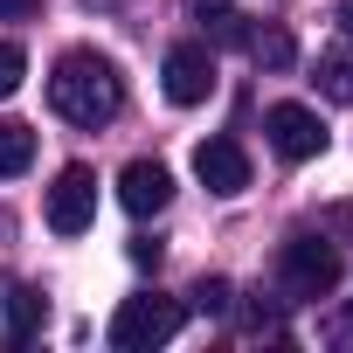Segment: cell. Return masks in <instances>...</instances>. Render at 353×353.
<instances>
[{
    "label": "cell",
    "instance_id": "obj_1",
    "mask_svg": "<svg viewBox=\"0 0 353 353\" xmlns=\"http://www.w3.org/2000/svg\"><path fill=\"white\" fill-rule=\"evenodd\" d=\"M49 104H56V118L97 132V125H111V118L125 111V77H118L97 49H70V56H56V70H49Z\"/></svg>",
    "mask_w": 353,
    "mask_h": 353
},
{
    "label": "cell",
    "instance_id": "obj_2",
    "mask_svg": "<svg viewBox=\"0 0 353 353\" xmlns=\"http://www.w3.org/2000/svg\"><path fill=\"white\" fill-rule=\"evenodd\" d=\"M277 284H284V298H298V305L332 298V291H339V250H332L325 236H291V243L277 250Z\"/></svg>",
    "mask_w": 353,
    "mask_h": 353
},
{
    "label": "cell",
    "instance_id": "obj_3",
    "mask_svg": "<svg viewBox=\"0 0 353 353\" xmlns=\"http://www.w3.org/2000/svg\"><path fill=\"white\" fill-rule=\"evenodd\" d=\"M181 325H188V305L181 298H125L111 312V346L118 353H145V346H166Z\"/></svg>",
    "mask_w": 353,
    "mask_h": 353
},
{
    "label": "cell",
    "instance_id": "obj_4",
    "mask_svg": "<svg viewBox=\"0 0 353 353\" xmlns=\"http://www.w3.org/2000/svg\"><path fill=\"white\" fill-rule=\"evenodd\" d=\"M263 132H270V152L291 159V166L325 152V125H319L312 104H270V111H263Z\"/></svg>",
    "mask_w": 353,
    "mask_h": 353
},
{
    "label": "cell",
    "instance_id": "obj_5",
    "mask_svg": "<svg viewBox=\"0 0 353 353\" xmlns=\"http://www.w3.org/2000/svg\"><path fill=\"white\" fill-rule=\"evenodd\" d=\"M97 215V173L90 166H63L56 188H49V229L56 236H83Z\"/></svg>",
    "mask_w": 353,
    "mask_h": 353
},
{
    "label": "cell",
    "instance_id": "obj_6",
    "mask_svg": "<svg viewBox=\"0 0 353 353\" xmlns=\"http://www.w3.org/2000/svg\"><path fill=\"white\" fill-rule=\"evenodd\" d=\"M159 77H166V97H173V104H208V90H215V56H208V42H173L166 63H159Z\"/></svg>",
    "mask_w": 353,
    "mask_h": 353
},
{
    "label": "cell",
    "instance_id": "obj_7",
    "mask_svg": "<svg viewBox=\"0 0 353 353\" xmlns=\"http://www.w3.org/2000/svg\"><path fill=\"white\" fill-rule=\"evenodd\" d=\"M194 173H201L208 194H243L250 188V152L236 139H201L194 145Z\"/></svg>",
    "mask_w": 353,
    "mask_h": 353
},
{
    "label": "cell",
    "instance_id": "obj_8",
    "mask_svg": "<svg viewBox=\"0 0 353 353\" xmlns=\"http://www.w3.org/2000/svg\"><path fill=\"white\" fill-rule=\"evenodd\" d=\"M118 201H125V215H159V208L173 201V173H166L159 159H132V166L118 173Z\"/></svg>",
    "mask_w": 353,
    "mask_h": 353
},
{
    "label": "cell",
    "instance_id": "obj_9",
    "mask_svg": "<svg viewBox=\"0 0 353 353\" xmlns=\"http://www.w3.org/2000/svg\"><path fill=\"white\" fill-rule=\"evenodd\" d=\"M243 49H250V63H263V70H284L298 49H291V28H277V21H263V28H243Z\"/></svg>",
    "mask_w": 353,
    "mask_h": 353
},
{
    "label": "cell",
    "instance_id": "obj_10",
    "mask_svg": "<svg viewBox=\"0 0 353 353\" xmlns=\"http://www.w3.org/2000/svg\"><path fill=\"white\" fill-rule=\"evenodd\" d=\"M28 166H35V132L0 118V181H8V173H28Z\"/></svg>",
    "mask_w": 353,
    "mask_h": 353
},
{
    "label": "cell",
    "instance_id": "obj_11",
    "mask_svg": "<svg viewBox=\"0 0 353 353\" xmlns=\"http://www.w3.org/2000/svg\"><path fill=\"white\" fill-rule=\"evenodd\" d=\"M332 104H353V49H325L319 56V77H312Z\"/></svg>",
    "mask_w": 353,
    "mask_h": 353
},
{
    "label": "cell",
    "instance_id": "obj_12",
    "mask_svg": "<svg viewBox=\"0 0 353 353\" xmlns=\"http://www.w3.org/2000/svg\"><path fill=\"white\" fill-rule=\"evenodd\" d=\"M35 325H42V291H14V325H8V346H21Z\"/></svg>",
    "mask_w": 353,
    "mask_h": 353
},
{
    "label": "cell",
    "instance_id": "obj_13",
    "mask_svg": "<svg viewBox=\"0 0 353 353\" xmlns=\"http://www.w3.org/2000/svg\"><path fill=\"white\" fill-rule=\"evenodd\" d=\"M21 77H28L21 42H0V97H14V90H21Z\"/></svg>",
    "mask_w": 353,
    "mask_h": 353
},
{
    "label": "cell",
    "instance_id": "obj_14",
    "mask_svg": "<svg viewBox=\"0 0 353 353\" xmlns=\"http://www.w3.org/2000/svg\"><path fill=\"white\" fill-rule=\"evenodd\" d=\"M194 305H201V312H229V284H222V277H201V284H194Z\"/></svg>",
    "mask_w": 353,
    "mask_h": 353
},
{
    "label": "cell",
    "instance_id": "obj_15",
    "mask_svg": "<svg viewBox=\"0 0 353 353\" xmlns=\"http://www.w3.org/2000/svg\"><path fill=\"white\" fill-rule=\"evenodd\" d=\"M35 8H42V0H0V21H28Z\"/></svg>",
    "mask_w": 353,
    "mask_h": 353
},
{
    "label": "cell",
    "instance_id": "obj_16",
    "mask_svg": "<svg viewBox=\"0 0 353 353\" xmlns=\"http://www.w3.org/2000/svg\"><path fill=\"white\" fill-rule=\"evenodd\" d=\"M339 35H346V49H353V0L339 8Z\"/></svg>",
    "mask_w": 353,
    "mask_h": 353
},
{
    "label": "cell",
    "instance_id": "obj_17",
    "mask_svg": "<svg viewBox=\"0 0 353 353\" xmlns=\"http://www.w3.org/2000/svg\"><path fill=\"white\" fill-rule=\"evenodd\" d=\"M339 332H346V339H353V305H346V319H339Z\"/></svg>",
    "mask_w": 353,
    "mask_h": 353
}]
</instances>
